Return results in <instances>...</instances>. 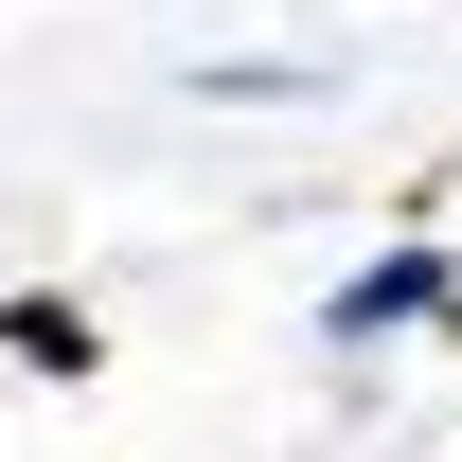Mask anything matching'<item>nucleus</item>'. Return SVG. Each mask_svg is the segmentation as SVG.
I'll list each match as a JSON object with an SVG mask.
<instances>
[{
  "label": "nucleus",
  "mask_w": 462,
  "mask_h": 462,
  "mask_svg": "<svg viewBox=\"0 0 462 462\" xmlns=\"http://www.w3.org/2000/svg\"><path fill=\"white\" fill-rule=\"evenodd\" d=\"M445 320H462V249L445 231H392L374 267L320 285V356H392V338H445Z\"/></svg>",
  "instance_id": "nucleus-1"
},
{
  "label": "nucleus",
  "mask_w": 462,
  "mask_h": 462,
  "mask_svg": "<svg viewBox=\"0 0 462 462\" xmlns=\"http://www.w3.org/2000/svg\"><path fill=\"white\" fill-rule=\"evenodd\" d=\"M302 89H320V71H285V54H214L196 71V107H302Z\"/></svg>",
  "instance_id": "nucleus-3"
},
{
  "label": "nucleus",
  "mask_w": 462,
  "mask_h": 462,
  "mask_svg": "<svg viewBox=\"0 0 462 462\" xmlns=\"http://www.w3.org/2000/svg\"><path fill=\"white\" fill-rule=\"evenodd\" d=\"M0 356H18V374H89L107 338H89V302H71V285H18V302H0Z\"/></svg>",
  "instance_id": "nucleus-2"
}]
</instances>
